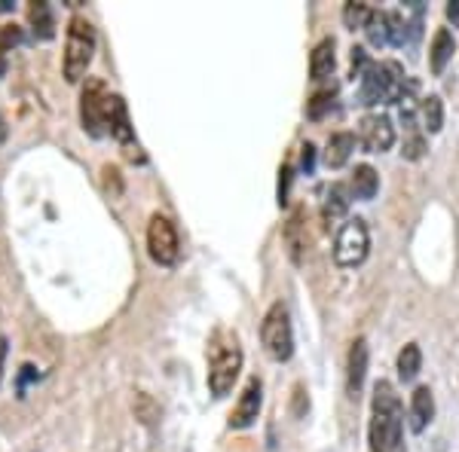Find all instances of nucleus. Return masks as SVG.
I'll use <instances>...</instances> for the list:
<instances>
[{
	"label": "nucleus",
	"mask_w": 459,
	"mask_h": 452,
	"mask_svg": "<svg viewBox=\"0 0 459 452\" xmlns=\"http://www.w3.org/2000/svg\"><path fill=\"white\" fill-rule=\"evenodd\" d=\"M331 105H334V86L322 89V92H316L313 98H309V105H307L309 120H322L325 110H331Z\"/></svg>",
	"instance_id": "nucleus-25"
},
{
	"label": "nucleus",
	"mask_w": 459,
	"mask_h": 452,
	"mask_svg": "<svg viewBox=\"0 0 459 452\" xmlns=\"http://www.w3.org/2000/svg\"><path fill=\"white\" fill-rule=\"evenodd\" d=\"M334 64H337L334 40H331V37H325V40L313 49V55H309V77H313L316 83H322V80L334 77Z\"/></svg>",
	"instance_id": "nucleus-15"
},
{
	"label": "nucleus",
	"mask_w": 459,
	"mask_h": 452,
	"mask_svg": "<svg viewBox=\"0 0 459 452\" xmlns=\"http://www.w3.org/2000/svg\"><path fill=\"white\" fill-rule=\"evenodd\" d=\"M377 190H380V175H377L371 166H355V172L350 177L352 196L361 199V202H371V199L377 196Z\"/></svg>",
	"instance_id": "nucleus-18"
},
{
	"label": "nucleus",
	"mask_w": 459,
	"mask_h": 452,
	"mask_svg": "<svg viewBox=\"0 0 459 452\" xmlns=\"http://www.w3.org/2000/svg\"><path fill=\"white\" fill-rule=\"evenodd\" d=\"M261 343H264V352L270 354L273 361H279V364L291 361L294 328H291V315H288L285 303H273V306L266 309V315L261 321Z\"/></svg>",
	"instance_id": "nucleus-5"
},
{
	"label": "nucleus",
	"mask_w": 459,
	"mask_h": 452,
	"mask_svg": "<svg viewBox=\"0 0 459 452\" xmlns=\"http://www.w3.org/2000/svg\"><path fill=\"white\" fill-rule=\"evenodd\" d=\"M404 89L411 83L404 80V68L398 62H371V68L359 80V101L365 107L374 105H395L404 98Z\"/></svg>",
	"instance_id": "nucleus-3"
},
{
	"label": "nucleus",
	"mask_w": 459,
	"mask_h": 452,
	"mask_svg": "<svg viewBox=\"0 0 459 452\" xmlns=\"http://www.w3.org/2000/svg\"><path fill=\"white\" fill-rule=\"evenodd\" d=\"M261 406H264V382L257 380V376H251L246 382V388H242L239 400H236L233 413H230V428L233 431H246L257 422L261 416Z\"/></svg>",
	"instance_id": "nucleus-9"
},
{
	"label": "nucleus",
	"mask_w": 459,
	"mask_h": 452,
	"mask_svg": "<svg viewBox=\"0 0 459 452\" xmlns=\"http://www.w3.org/2000/svg\"><path fill=\"white\" fill-rule=\"evenodd\" d=\"M365 376H368V343L359 337L350 348V361H346V391H350L352 397L361 395Z\"/></svg>",
	"instance_id": "nucleus-11"
},
{
	"label": "nucleus",
	"mask_w": 459,
	"mask_h": 452,
	"mask_svg": "<svg viewBox=\"0 0 459 452\" xmlns=\"http://www.w3.org/2000/svg\"><path fill=\"white\" fill-rule=\"evenodd\" d=\"M147 254L157 266H175L181 257V239L166 214H153L147 224Z\"/></svg>",
	"instance_id": "nucleus-8"
},
{
	"label": "nucleus",
	"mask_w": 459,
	"mask_h": 452,
	"mask_svg": "<svg viewBox=\"0 0 459 452\" xmlns=\"http://www.w3.org/2000/svg\"><path fill=\"white\" fill-rule=\"evenodd\" d=\"M300 162H303V172L313 175V168H316V147H313V144H303V157H300Z\"/></svg>",
	"instance_id": "nucleus-28"
},
{
	"label": "nucleus",
	"mask_w": 459,
	"mask_h": 452,
	"mask_svg": "<svg viewBox=\"0 0 459 452\" xmlns=\"http://www.w3.org/2000/svg\"><path fill=\"white\" fill-rule=\"evenodd\" d=\"M110 98L105 80L89 77L80 95V123L89 138H105L108 135V116H110Z\"/></svg>",
	"instance_id": "nucleus-6"
},
{
	"label": "nucleus",
	"mask_w": 459,
	"mask_h": 452,
	"mask_svg": "<svg viewBox=\"0 0 459 452\" xmlns=\"http://www.w3.org/2000/svg\"><path fill=\"white\" fill-rule=\"evenodd\" d=\"M355 150V135L352 132H337V135L328 138V147H325V166L328 168H343L350 162Z\"/></svg>",
	"instance_id": "nucleus-17"
},
{
	"label": "nucleus",
	"mask_w": 459,
	"mask_h": 452,
	"mask_svg": "<svg viewBox=\"0 0 459 452\" xmlns=\"http://www.w3.org/2000/svg\"><path fill=\"white\" fill-rule=\"evenodd\" d=\"M242 370V345L236 333L218 330L209 345V391L214 397H227L233 391Z\"/></svg>",
	"instance_id": "nucleus-2"
},
{
	"label": "nucleus",
	"mask_w": 459,
	"mask_h": 452,
	"mask_svg": "<svg viewBox=\"0 0 459 452\" xmlns=\"http://www.w3.org/2000/svg\"><path fill=\"white\" fill-rule=\"evenodd\" d=\"M423 370V352H420L417 343H407L402 352H398V376L404 382H413Z\"/></svg>",
	"instance_id": "nucleus-21"
},
{
	"label": "nucleus",
	"mask_w": 459,
	"mask_h": 452,
	"mask_svg": "<svg viewBox=\"0 0 459 452\" xmlns=\"http://www.w3.org/2000/svg\"><path fill=\"white\" fill-rule=\"evenodd\" d=\"M368 443H371V452H402L404 447V406L386 380L374 385Z\"/></svg>",
	"instance_id": "nucleus-1"
},
{
	"label": "nucleus",
	"mask_w": 459,
	"mask_h": 452,
	"mask_svg": "<svg viewBox=\"0 0 459 452\" xmlns=\"http://www.w3.org/2000/svg\"><path fill=\"white\" fill-rule=\"evenodd\" d=\"M95 28L92 21L86 16H71L68 21V34H65V58H62V73L68 83H80L86 77L89 64H92V55H95Z\"/></svg>",
	"instance_id": "nucleus-4"
},
{
	"label": "nucleus",
	"mask_w": 459,
	"mask_h": 452,
	"mask_svg": "<svg viewBox=\"0 0 459 452\" xmlns=\"http://www.w3.org/2000/svg\"><path fill=\"white\" fill-rule=\"evenodd\" d=\"M359 141L368 153H386L392 144H395V129H392V120L383 114H368L361 116L359 123Z\"/></svg>",
	"instance_id": "nucleus-10"
},
{
	"label": "nucleus",
	"mask_w": 459,
	"mask_h": 452,
	"mask_svg": "<svg viewBox=\"0 0 459 452\" xmlns=\"http://www.w3.org/2000/svg\"><path fill=\"white\" fill-rule=\"evenodd\" d=\"M456 53V40L450 34V28H438L432 37V49H429V68H432L435 77H441L444 68L450 64V58Z\"/></svg>",
	"instance_id": "nucleus-13"
},
{
	"label": "nucleus",
	"mask_w": 459,
	"mask_h": 452,
	"mask_svg": "<svg viewBox=\"0 0 459 452\" xmlns=\"http://www.w3.org/2000/svg\"><path fill=\"white\" fill-rule=\"evenodd\" d=\"M285 242H288V251H291V260L300 263V251H303V239H300V211L291 214L285 226Z\"/></svg>",
	"instance_id": "nucleus-24"
},
{
	"label": "nucleus",
	"mask_w": 459,
	"mask_h": 452,
	"mask_svg": "<svg viewBox=\"0 0 459 452\" xmlns=\"http://www.w3.org/2000/svg\"><path fill=\"white\" fill-rule=\"evenodd\" d=\"M352 192H350V187L346 183H331V190H328V199H325V220H340L343 217L346 211H350V202H352Z\"/></svg>",
	"instance_id": "nucleus-20"
},
{
	"label": "nucleus",
	"mask_w": 459,
	"mask_h": 452,
	"mask_svg": "<svg viewBox=\"0 0 459 452\" xmlns=\"http://www.w3.org/2000/svg\"><path fill=\"white\" fill-rule=\"evenodd\" d=\"M108 132H110V138H117L123 147L135 144V129H132V123H129V107H126V101L120 98V95H114V98H110Z\"/></svg>",
	"instance_id": "nucleus-12"
},
{
	"label": "nucleus",
	"mask_w": 459,
	"mask_h": 452,
	"mask_svg": "<svg viewBox=\"0 0 459 452\" xmlns=\"http://www.w3.org/2000/svg\"><path fill=\"white\" fill-rule=\"evenodd\" d=\"M374 10L368 4H355V0H350V4L343 6V25L346 28H368V21H371Z\"/></svg>",
	"instance_id": "nucleus-23"
},
{
	"label": "nucleus",
	"mask_w": 459,
	"mask_h": 452,
	"mask_svg": "<svg viewBox=\"0 0 459 452\" xmlns=\"http://www.w3.org/2000/svg\"><path fill=\"white\" fill-rule=\"evenodd\" d=\"M19 43H22V28H16V25L0 28V53H6L10 47H19Z\"/></svg>",
	"instance_id": "nucleus-26"
},
{
	"label": "nucleus",
	"mask_w": 459,
	"mask_h": 452,
	"mask_svg": "<svg viewBox=\"0 0 459 452\" xmlns=\"http://www.w3.org/2000/svg\"><path fill=\"white\" fill-rule=\"evenodd\" d=\"M447 19L454 21V25H459V0H450L447 4Z\"/></svg>",
	"instance_id": "nucleus-29"
},
{
	"label": "nucleus",
	"mask_w": 459,
	"mask_h": 452,
	"mask_svg": "<svg viewBox=\"0 0 459 452\" xmlns=\"http://www.w3.org/2000/svg\"><path fill=\"white\" fill-rule=\"evenodd\" d=\"M6 135H10V125H6V120L0 116V144L6 141Z\"/></svg>",
	"instance_id": "nucleus-31"
},
{
	"label": "nucleus",
	"mask_w": 459,
	"mask_h": 452,
	"mask_svg": "<svg viewBox=\"0 0 459 452\" xmlns=\"http://www.w3.org/2000/svg\"><path fill=\"white\" fill-rule=\"evenodd\" d=\"M368 40L374 43L377 49L392 47V13L389 10H374L371 21H368Z\"/></svg>",
	"instance_id": "nucleus-19"
},
{
	"label": "nucleus",
	"mask_w": 459,
	"mask_h": 452,
	"mask_svg": "<svg viewBox=\"0 0 459 452\" xmlns=\"http://www.w3.org/2000/svg\"><path fill=\"white\" fill-rule=\"evenodd\" d=\"M420 116H423V132H429V135H438L441 125H444V105H441L438 95H429V98H423Z\"/></svg>",
	"instance_id": "nucleus-22"
},
{
	"label": "nucleus",
	"mask_w": 459,
	"mask_h": 452,
	"mask_svg": "<svg viewBox=\"0 0 459 452\" xmlns=\"http://www.w3.org/2000/svg\"><path fill=\"white\" fill-rule=\"evenodd\" d=\"M368 251H371V233H368V224L361 217H350L337 233L334 242V260L337 266H361L368 260Z\"/></svg>",
	"instance_id": "nucleus-7"
},
{
	"label": "nucleus",
	"mask_w": 459,
	"mask_h": 452,
	"mask_svg": "<svg viewBox=\"0 0 459 452\" xmlns=\"http://www.w3.org/2000/svg\"><path fill=\"white\" fill-rule=\"evenodd\" d=\"M288 190H291V166H282V172H279V205H288Z\"/></svg>",
	"instance_id": "nucleus-27"
},
{
	"label": "nucleus",
	"mask_w": 459,
	"mask_h": 452,
	"mask_svg": "<svg viewBox=\"0 0 459 452\" xmlns=\"http://www.w3.org/2000/svg\"><path fill=\"white\" fill-rule=\"evenodd\" d=\"M6 352H10V348H6V339H0V376H4V361H6Z\"/></svg>",
	"instance_id": "nucleus-30"
},
{
	"label": "nucleus",
	"mask_w": 459,
	"mask_h": 452,
	"mask_svg": "<svg viewBox=\"0 0 459 452\" xmlns=\"http://www.w3.org/2000/svg\"><path fill=\"white\" fill-rule=\"evenodd\" d=\"M28 21H31V31L37 40H53L56 37V19H53V6L47 0H34L28 4Z\"/></svg>",
	"instance_id": "nucleus-16"
},
{
	"label": "nucleus",
	"mask_w": 459,
	"mask_h": 452,
	"mask_svg": "<svg viewBox=\"0 0 459 452\" xmlns=\"http://www.w3.org/2000/svg\"><path fill=\"white\" fill-rule=\"evenodd\" d=\"M435 419V397L429 385H420L411 395V428L413 431H426V425Z\"/></svg>",
	"instance_id": "nucleus-14"
}]
</instances>
